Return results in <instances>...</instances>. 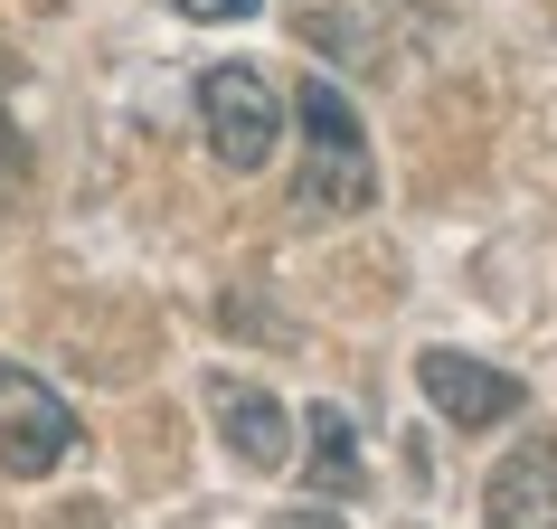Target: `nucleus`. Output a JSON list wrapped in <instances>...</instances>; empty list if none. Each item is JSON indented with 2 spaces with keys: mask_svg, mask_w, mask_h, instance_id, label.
I'll return each instance as SVG.
<instances>
[{
  "mask_svg": "<svg viewBox=\"0 0 557 529\" xmlns=\"http://www.w3.org/2000/svg\"><path fill=\"white\" fill-rule=\"evenodd\" d=\"M416 387H425V407L444 416V426H510V416L529 407V387L510 379V369H492V359L472 350H416Z\"/></svg>",
  "mask_w": 557,
  "mask_h": 529,
  "instance_id": "nucleus-4",
  "label": "nucleus"
},
{
  "mask_svg": "<svg viewBox=\"0 0 557 529\" xmlns=\"http://www.w3.org/2000/svg\"><path fill=\"white\" fill-rule=\"evenodd\" d=\"M180 20H246V10H264V0H171Z\"/></svg>",
  "mask_w": 557,
  "mask_h": 529,
  "instance_id": "nucleus-8",
  "label": "nucleus"
},
{
  "mask_svg": "<svg viewBox=\"0 0 557 529\" xmlns=\"http://www.w3.org/2000/svg\"><path fill=\"white\" fill-rule=\"evenodd\" d=\"M294 123H302V180H294V208L312 227H341L379 199V151H369V123L350 114V95L331 76H302L294 95Z\"/></svg>",
  "mask_w": 557,
  "mask_h": 529,
  "instance_id": "nucleus-1",
  "label": "nucleus"
},
{
  "mask_svg": "<svg viewBox=\"0 0 557 529\" xmlns=\"http://www.w3.org/2000/svg\"><path fill=\"white\" fill-rule=\"evenodd\" d=\"M0 171H10V114H0Z\"/></svg>",
  "mask_w": 557,
  "mask_h": 529,
  "instance_id": "nucleus-9",
  "label": "nucleus"
},
{
  "mask_svg": "<svg viewBox=\"0 0 557 529\" xmlns=\"http://www.w3.org/2000/svg\"><path fill=\"white\" fill-rule=\"evenodd\" d=\"M482 510L492 529H557V435L500 454V472L482 482Z\"/></svg>",
  "mask_w": 557,
  "mask_h": 529,
  "instance_id": "nucleus-6",
  "label": "nucleus"
},
{
  "mask_svg": "<svg viewBox=\"0 0 557 529\" xmlns=\"http://www.w3.org/2000/svg\"><path fill=\"white\" fill-rule=\"evenodd\" d=\"M199 123H208V151L227 171H264L274 161V133H284V104L256 66H208L199 76Z\"/></svg>",
  "mask_w": 557,
  "mask_h": 529,
  "instance_id": "nucleus-3",
  "label": "nucleus"
},
{
  "mask_svg": "<svg viewBox=\"0 0 557 529\" xmlns=\"http://www.w3.org/2000/svg\"><path fill=\"white\" fill-rule=\"evenodd\" d=\"M66 454H76V407H66L38 369L0 359V464L20 472V482H38V472H58Z\"/></svg>",
  "mask_w": 557,
  "mask_h": 529,
  "instance_id": "nucleus-2",
  "label": "nucleus"
},
{
  "mask_svg": "<svg viewBox=\"0 0 557 529\" xmlns=\"http://www.w3.org/2000/svg\"><path fill=\"white\" fill-rule=\"evenodd\" d=\"M208 407H218V435L246 472H284L294 464V416L274 407L256 379H208Z\"/></svg>",
  "mask_w": 557,
  "mask_h": 529,
  "instance_id": "nucleus-5",
  "label": "nucleus"
},
{
  "mask_svg": "<svg viewBox=\"0 0 557 529\" xmlns=\"http://www.w3.org/2000/svg\"><path fill=\"white\" fill-rule=\"evenodd\" d=\"M302 426V472H312V501H350L359 482H369V464H359V426L341 407H312L294 416Z\"/></svg>",
  "mask_w": 557,
  "mask_h": 529,
  "instance_id": "nucleus-7",
  "label": "nucleus"
},
{
  "mask_svg": "<svg viewBox=\"0 0 557 529\" xmlns=\"http://www.w3.org/2000/svg\"><path fill=\"white\" fill-rule=\"evenodd\" d=\"M274 529H331V520H274Z\"/></svg>",
  "mask_w": 557,
  "mask_h": 529,
  "instance_id": "nucleus-10",
  "label": "nucleus"
}]
</instances>
